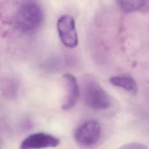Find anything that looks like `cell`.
Segmentation results:
<instances>
[{
	"label": "cell",
	"mask_w": 149,
	"mask_h": 149,
	"mask_svg": "<svg viewBox=\"0 0 149 149\" xmlns=\"http://www.w3.org/2000/svg\"><path fill=\"white\" fill-rule=\"evenodd\" d=\"M63 77L66 83V94L62 108L67 111L76 105L79 97L80 90L77 80L73 74L65 73Z\"/></svg>",
	"instance_id": "cell-6"
},
{
	"label": "cell",
	"mask_w": 149,
	"mask_h": 149,
	"mask_svg": "<svg viewBox=\"0 0 149 149\" xmlns=\"http://www.w3.org/2000/svg\"><path fill=\"white\" fill-rule=\"evenodd\" d=\"M59 139L50 134L38 132L26 137L20 144L22 149H40L55 147L59 144Z\"/></svg>",
	"instance_id": "cell-5"
},
{
	"label": "cell",
	"mask_w": 149,
	"mask_h": 149,
	"mask_svg": "<svg viewBox=\"0 0 149 149\" xmlns=\"http://www.w3.org/2000/svg\"><path fill=\"white\" fill-rule=\"evenodd\" d=\"M57 30L62 44L73 48L78 44V35L74 18L69 15L61 16L57 21Z\"/></svg>",
	"instance_id": "cell-4"
},
{
	"label": "cell",
	"mask_w": 149,
	"mask_h": 149,
	"mask_svg": "<svg viewBox=\"0 0 149 149\" xmlns=\"http://www.w3.org/2000/svg\"><path fill=\"white\" fill-rule=\"evenodd\" d=\"M44 19V11L40 3L35 1L20 2L15 14L16 27L22 32L29 33L36 31Z\"/></svg>",
	"instance_id": "cell-1"
},
{
	"label": "cell",
	"mask_w": 149,
	"mask_h": 149,
	"mask_svg": "<svg viewBox=\"0 0 149 149\" xmlns=\"http://www.w3.org/2000/svg\"><path fill=\"white\" fill-rule=\"evenodd\" d=\"M101 134L100 123L93 119L88 120L81 124L75 130V141L83 146H91L96 144Z\"/></svg>",
	"instance_id": "cell-3"
},
{
	"label": "cell",
	"mask_w": 149,
	"mask_h": 149,
	"mask_svg": "<svg viewBox=\"0 0 149 149\" xmlns=\"http://www.w3.org/2000/svg\"><path fill=\"white\" fill-rule=\"evenodd\" d=\"M109 81L112 85L122 88L132 94H136L137 92V83L135 79L129 74H122L113 76L110 78Z\"/></svg>",
	"instance_id": "cell-7"
},
{
	"label": "cell",
	"mask_w": 149,
	"mask_h": 149,
	"mask_svg": "<svg viewBox=\"0 0 149 149\" xmlns=\"http://www.w3.org/2000/svg\"><path fill=\"white\" fill-rule=\"evenodd\" d=\"M122 148H146V147L140 143H130V144L125 145L124 146L122 147Z\"/></svg>",
	"instance_id": "cell-9"
},
{
	"label": "cell",
	"mask_w": 149,
	"mask_h": 149,
	"mask_svg": "<svg viewBox=\"0 0 149 149\" xmlns=\"http://www.w3.org/2000/svg\"><path fill=\"white\" fill-rule=\"evenodd\" d=\"M83 96L85 104L95 110H104L112 104V98L98 81L87 76L82 84Z\"/></svg>",
	"instance_id": "cell-2"
},
{
	"label": "cell",
	"mask_w": 149,
	"mask_h": 149,
	"mask_svg": "<svg viewBox=\"0 0 149 149\" xmlns=\"http://www.w3.org/2000/svg\"><path fill=\"white\" fill-rule=\"evenodd\" d=\"M118 5L125 12L136 11L147 12L148 10V1H119Z\"/></svg>",
	"instance_id": "cell-8"
}]
</instances>
